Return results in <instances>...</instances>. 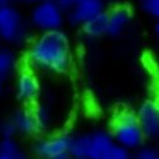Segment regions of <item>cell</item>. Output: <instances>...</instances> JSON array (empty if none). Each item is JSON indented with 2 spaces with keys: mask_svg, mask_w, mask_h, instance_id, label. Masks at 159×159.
Listing matches in <instances>:
<instances>
[{
  "mask_svg": "<svg viewBox=\"0 0 159 159\" xmlns=\"http://www.w3.org/2000/svg\"><path fill=\"white\" fill-rule=\"evenodd\" d=\"M25 59L27 68L52 76H67L75 66L72 45L63 30L41 32L31 40Z\"/></svg>",
  "mask_w": 159,
  "mask_h": 159,
  "instance_id": "6da1fadb",
  "label": "cell"
},
{
  "mask_svg": "<svg viewBox=\"0 0 159 159\" xmlns=\"http://www.w3.org/2000/svg\"><path fill=\"white\" fill-rule=\"evenodd\" d=\"M111 135L117 145L130 152L140 149L146 140L139 125L136 113L127 109L116 114L111 127Z\"/></svg>",
  "mask_w": 159,
  "mask_h": 159,
  "instance_id": "7a4b0ae2",
  "label": "cell"
},
{
  "mask_svg": "<svg viewBox=\"0 0 159 159\" xmlns=\"http://www.w3.org/2000/svg\"><path fill=\"white\" fill-rule=\"evenodd\" d=\"M30 19L32 26L41 34L62 30L67 17L66 11L57 0H44L41 3L35 4Z\"/></svg>",
  "mask_w": 159,
  "mask_h": 159,
  "instance_id": "3957f363",
  "label": "cell"
},
{
  "mask_svg": "<svg viewBox=\"0 0 159 159\" xmlns=\"http://www.w3.org/2000/svg\"><path fill=\"white\" fill-rule=\"evenodd\" d=\"M27 39V26L21 12L12 4L0 9V40L21 45Z\"/></svg>",
  "mask_w": 159,
  "mask_h": 159,
  "instance_id": "277c9868",
  "label": "cell"
},
{
  "mask_svg": "<svg viewBox=\"0 0 159 159\" xmlns=\"http://www.w3.org/2000/svg\"><path fill=\"white\" fill-rule=\"evenodd\" d=\"M71 136L66 131L48 134L39 137L32 146V153L39 159H54L68 153Z\"/></svg>",
  "mask_w": 159,
  "mask_h": 159,
  "instance_id": "5b68a950",
  "label": "cell"
},
{
  "mask_svg": "<svg viewBox=\"0 0 159 159\" xmlns=\"http://www.w3.org/2000/svg\"><path fill=\"white\" fill-rule=\"evenodd\" d=\"M41 90V82L35 71L26 67L18 72L16 77V94L26 107H34L40 100Z\"/></svg>",
  "mask_w": 159,
  "mask_h": 159,
  "instance_id": "8992f818",
  "label": "cell"
},
{
  "mask_svg": "<svg viewBox=\"0 0 159 159\" xmlns=\"http://www.w3.org/2000/svg\"><path fill=\"white\" fill-rule=\"evenodd\" d=\"M137 121L146 140L159 139V102L145 100L136 111Z\"/></svg>",
  "mask_w": 159,
  "mask_h": 159,
  "instance_id": "52a82bcc",
  "label": "cell"
},
{
  "mask_svg": "<svg viewBox=\"0 0 159 159\" xmlns=\"http://www.w3.org/2000/svg\"><path fill=\"white\" fill-rule=\"evenodd\" d=\"M107 12L105 0H81L67 11V21L72 26L82 27L90 19Z\"/></svg>",
  "mask_w": 159,
  "mask_h": 159,
  "instance_id": "ba28073f",
  "label": "cell"
},
{
  "mask_svg": "<svg viewBox=\"0 0 159 159\" xmlns=\"http://www.w3.org/2000/svg\"><path fill=\"white\" fill-rule=\"evenodd\" d=\"M108 13V32L111 37H117L125 32V30L132 21V9L126 4H118L111 8Z\"/></svg>",
  "mask_w": 159,
  "mask_h": 159,
  "instance_id": "9c48e42d",
  "label": "cell"
},
{
  "mask_svg": "<svg viewBox=\"0 0 159 159\" xmlns=\"http://www.w3.org/2000/svg\"><path fill=\"white\" fill-rule=\"evenodd\" d=\"M116 146V141L111 132L104 130H96L90 132V159H111L112 152Z\"/></svg>",
  "mask_w": 159,
  "mask_h": 159,
  "instance_id": "30bf717a",
  "label": "cell"
},
{
  "mask_svg": "<svg viewBox=\"0 0 159 159\" xmlns=\"http://www.w3.org/2000/svg\"><path fill=\"white\" fill-rule=\"evenodd\" d=\"M12 121L16 126L17 134L23 136H36L40 134L39 125L36 121V117L34 113L32 107H26L22 111L17 112Z\"/></svg>",
  "mask_w": 159,
  "mask_h": 159,
  "instance_id": "8fae6325",
  "label": "cell"
},
{
  "mask_svg": "<svg viewBox=\"0 0 159 159\" xmlns=\"http://www.w3.org/2000/svg\"><path fill=\"white\" fill-rule=\"evenodd\" d=\"M89 148H90V132L72 135L68 154L72 157V159H90Z\"/></svg>",
  "mask_w": 159,
  "mask_h": 159,
  "instance_id": "7c38bea8",
  "label": "cell"
},
{
  "mask_svg": "<svg viewBox=\"0 0 159 159\" xmlns=\"http://www.w3.org/2000/svg\"><path fill=\"white\" fill-rule=\"evenodd\" d=\"M82 32L89 39H100L108 32V13L104 12L98 17L90 19L82 27Z\"/></svg>",
  "mask_w": 159,
  "mask_h": 159,
  "instance_id": "4fadbf2b",
  "label": "cell"
},
{
  "mask_svg": "<svg viewBox=\"0 0 159 159\" xmlns=\"http://www.w3.org/2000/svg\"><path fill=\"white\" fill-rule=\"evenodd\" d=\"M18 68L17 54L9 48H0V81L11 77Z\"/></svg>",
  "mask_w": 159,
  "mask_h": 159,
  "instance_id": "5bb4252c",
  "label": "cell"
},
{
  "mask_svg": "<svg viewBox=\"0 0 159 159\" xmlns=\"http://www.w3.org/2000/svg\"><path fill=\"white\" fill-rule=\"evenodd\" d=\"M0 153L9 155L12 159H30V155L21 149L14 139H0Z\"/></svg>",
  "mask_w": 159,
  "mask_h": 159,
  "instance_id": "9a60e30c",
  "label": "cell"
},
{
  "mask_svg": "<svg viewBox=\"0 0 159 159\" xmlns=\"http://www.w3.org/2000/svg\"><path fill=\"white\" fill-rule=\"evenodd\" d=\"M134 157L135 159H159V150L153 146H141Z\"/></svg>",
  "mask_w": 159,
  "mask_h": 159,
  "instance_id": "2e32d148",
  "label": "cell"
},
{
  "mask_svg": "<svg viewBox=\"0 0 159 159\" xmlns=\"http://www.w3.org/2000/svg\"><path fill=\"white\" fill-rule=\"evenodd\" d=\"M17 135L16 126L13 121H5L0 125V139H14Z\"/></svg>",
  "mask_w": 159,
  "mask_h": 159,
  "instance_id": "e0dca14e",
  "label": "cell"
},
{
  "mask_svg": "<svg viewBox=\"0 0 159 159\" xmlns=\"http://www.w3.org/2000/svg\"><path fill=\"white\" fill-rule=\"evenodd\" d=\"M143 9L155 19H159V0H143Z\"/></svg>",
  "mask_w": 159,
  "mask_h": 159,
  "instance_id": "ac0fdd59",
  "label": "cell"
},
{
  "mask_svg": "<svg viewBox=\"0 0 159 159\" xmlns=\"http://www.w3.org/2000/svg\"><path fill=\"white\" fill-rule=\"evenodd\" d=\"M111 159H135V157L131 154L130 150H127V149L116 144L112 152V155H111Z\"/></svg>",
  "mask_w": 159,
  "mask_h": 159,
  "instance_id": "d6986e66",
  "label": "cell"
},
{
  "mask_svg": "<svg viewBox=\"0 0 159 159\" xmlns=\"http://www.w3.org/2000/svg\"><path fill=\"white\" fill-rule=\"evenodd\" d=\"M57 2L62 5V8L67 12L69 8H72L75 4H77L78 2H81V0H57Z\"/></svg>",
  "mask_w": 159,
  "mask_h": 159,
  "instance_id": "ffe728a7",
  "label": "cell"
},
{
  "mask_svg": "<svg viewBox=\"0 0 159 159\" xmlns=\"http://www.w3.org/2000/svg\"><path fill=\"white\" fill-rule=\"evenodd\" d=\"M12 5V0H0V9Z\"/></svg>",
  "mask_w": 159,
  "mask_h": 159,
  "instance_id": "44dd1931",
  "label": "cell"
},
{
  "mask_svg": "<svg viewBox=\"0 0 159 159\" xmlns=\"http://www.w3.org/2000/svg\"><path fill=\"white\" fill-rule=\"evenodd\" d=\"M21 3H26V4H37V3H41L44 0H18Z\"/></svg>",
  "mask_w": 159,
  "mask_h": 159,
  "instance_id": "7402d4cb",
  "label": "cell"
},
{
  "mask_svg": "<svg viewBox=\"0 0 159 159\" xmlns=\"http://www.w3.org/2000/svg\"><path fill=\"white\" fill-rule=\"evenodd\" d=\"M54 159H72V157L67 153V154H63V155H59V157H57Z\"/></svg>",
  "mask_w": 159,
  "mask_h": 159,
  "instance_id": "603a6c76",
  "label": "cell"
},
{
  "mask_svg": "<svg viewBox=\"0 0 159 159\" xmlns=\"http://www.w3.org/2000/svg\"><path fill=\"white\" fill-rule=\"evenodd\" d=\"M155 34H157V36L159 37V19H157V23H155Z\"/></svg>",
  "mask_w": 159,
  "mask_h": 159,
  "instance_id": "cb8c5ba5",
  "label": "cell"
},
{
  "mask_svg": "<svg viewBox=\"0 0 159 159\" xmlns=\"http://www.w3.org/2000/svg\"><path fill=\"white\" fill-rule=\"evenodd\" d=\"M0 159H12L9 155H7V154H4V153H0Z\"/></svg>",
  "mask_w": 159,
  "mask_h": 159,
  "instance_id": "d4e9b609",
  "label": "cell"
},
{
  "mask_svg": "<svg viewBox=\"0 0 159 159\" xmlns=\"http://www.w3.org/2000/svg\"><path fill=\"white\" fill-rule=\"evenodd\" d=\"M2 82H3V81H0V94H2V89H3V86H2Z\"/></svg>",
  "mask_w": 159,
  "mask_h": 159,
  "instance_id": "484cf974",
  "label": "cell"
},
{
  "mask_svg": "<svg viewBox=\"0 0 159 159\" xmlns=\"http://www.w3.org/2000/svg\"><path fill=\"white\" fill-rule=\"evenodd\" d=\"M139 2H143V0H139Z\"/></svg>",
  "mask_w": 159,
  "mask_h": 159,
  "instance_id": "4316f807",
  "label": "cell"
},
{
  "mask_svg": "<svg viewBox=\"0 0 159 159\" xmlns=\"http://www.w3.org/2000/svg\"><path fill=\"white\" fill-rule=\"evenodd\" d=\"M0 41H2V40H0Z\"/></svg>",
  "mask_w": 159,
  "mask_h": 159,
  "instance_id": "83f0119b",
  "label": "cell"
}]
</instances>
